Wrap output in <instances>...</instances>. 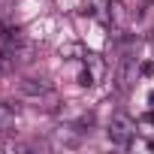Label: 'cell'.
Here are the masks:
<instances>
[{
    "instance_id": "8992f818",
    "label": "cell",
    "mask_w": 154,
    "mask_h": 154,
    "mask_svg": "<svg viewBox=\"0 0 154 154\" xmlns=\"http://www.w3.org/2000/svg\"><path fill=\"white\" fill-rule=\"evenodd\" d=\"M124 21V6L118 3V0H112V6H109V24H121Z\"/></svg>"
},
{
    "instance_id": "277c9868",
    "label": "cell",
    "mask_w": 154,
    "mask_h": 154,
    "mask_svg": "<svg viewBox=\"0 0 154 154\" xmlns=\"http://www.w3.org/2000/svg\"><path fill=\"white\" fill-rule=\"evenodd\" d=\"M88 3H91L94 15H97L100 21H106V24H109V6H112V0H88Z\"/></svg>"
},
{
    "instance_id": "7a4b0ae2",
    "label": "cell",
    "mask_w": 154,
    "mask_h": 154,
    "mask_svg": "<svg viewBox=\"0 0 154 154\" xmlns=\"http://www.w3.org/2000/svg\"><path fill=\"white\" fill-rule=\"evenodd\" d=\"M21 94L24 97H42V94H51V85L42 82V79H24L21 82Z\"/></svg>"
},
{
    "instance_id": "30bf717a",
    "label": "cell",
    "mask_w": 154,
    "mask_h": 154,
    "mask_svg": "<svg viewBox=\"0 0 154 154\" xmlns=\"http://www.w3.org/2000/svg\"><path fill=\"white\" fill-rule=\"evenodd\" d=\"M145 121H148V124H154V109H151V112L145 115Z\"/></svg>"
},
{
    "instance_id": "ba28073f",
    "label": "cell",
    "mask_w": 154,
    "mask_h": 154,
    "mask_svg": "<svg viewBox=\"0 0 154 154\" xmlns=\"http://www.w3.org/2000/svg\"><path fill=\"white\" fill-rule=\"evenodd\" d=\"M94 82H97V75H94L91 69H82V72H79V85H82V88H91Z\"/></svg>"
},
{
    "instance_id": "52a82bcc",
    "label": "cell",
    "mask_w": 154,
    "mask_h": 154,
    "mask_svg": "<svg viewBox=\"0 0 154 154\" xmlns=\"http://www.w3.org/2000/svg\"><path fill=\"white\" fill-rule=\"evenodd\" d=\"M85 60H88V66H91L94 75H103V60H100V54H85Z\"/></svg>"
},
{
    "instance_id": "5b68a950",
    "label": "cell",
    "mask_w": 154,
    "mask_h": 154,
    "mask_svg": "<svg viewBox=\"0 0 154 154\" xmlns=\"http://www.w3.org/2000/svg\"><path fill=\"white\" fill-rule=\"evenodd\" d=\"M112 124H118V127H124V130L136 133V121H133L130 115H124V112H115V115H112Z\"/></svg>"
},
{
    "instance_id": "3957f363",
    "label": "cell",
    "mask_w": 154,
    "mask_h": 154,
    "mask_svg": "<svg viewBox=\"0 0 154 154\" xmlns=\"http://www.w3.org/2000/svg\"><path fill=\"white\" fill-rule=\"evenodd\" d=\"M133 136H136V133H130V130H124V127H118V124H109V142H112V145L127 148Z\"/></svg>"
},
{
    "instance_id": "9c48e42d",
    "label": "cell",
    "mask_w": 154,
    "mask_h": 154,
    "mask_svg": "<svg viewBox=\"0 0 154 154\" xmlns=\"http://www.w3.org/2000/svg\"><path fill=\"white\" fill-rule=\"evenodd\" d=\"M151 69H154L151 60H142V63H139V72H142V75H151Z\"/></svg>"
},
{
    "instance_id": "8fae6325",
    "label": "cell",
    "mask_w": 154,
    "mask_h": 154,
    "mask_svg": "<svg viewBox=\"0 0 154 154\" xmlns=\"http://www.w3.org/2000/svg\"><path fill=\"white\" fill-rule=\"evenodd\" d=\"M148 103H151V106H154V91H148Z\"/></svg>"
},
{
    "instance_id": "6da1fadb",
    "label": "cell",
    "mask_w": 154,
    "mask_h": 154,
    "mask_svg": "<svg viewBox=\"0 0 154 154\" xmlns=\"http://www.w3.org/2000/svg\"><path fill=\"white\" fill-rule=\"evenodd\" d=\"M133 79H136V66H133V60H130V57H121V63H118V72H115V82H118V88H121V91H127V88L133 85Z\"/></svg>"
}]
</instances>
